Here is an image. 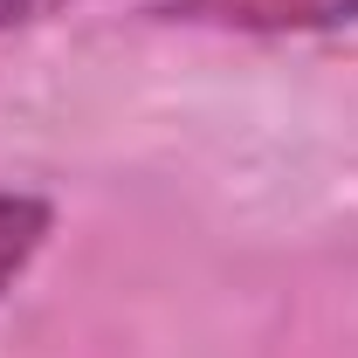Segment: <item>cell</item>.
Wrapping results in <instances>:
<instances>
[{"instance_id":"6da1fadb","label":"cell","mask_w":358,"mask_h":358,"mask_svg":"<svg viewBox=\"0 0 358 358\" xmlns=\"http://www.w3.org/2000/svg\"><path fill=\"white\" fill-rule=\"evenodd\" d=\"M152 14L186 28H227V35H317V28H358V0H145Z\"/></svg>"},{"instance_id":"7a4b0ae2","label":"cell","mask_w":358,"mask_h":358,"mask_svg":"<svg viewBox=\"0 0 358 358\" xmlns=\"http://www.w3.org/2000/svg\"><path fill=\"white\" fill-rule=\"evenodd\" d=\"M48 234H55V207L42 193H0V296L35 268Z\"/></svg>"},{"instance_id":"3957f363","label":"cell","mask_w":358,"mask_h":358,"mask_svg":"<svg viewBox=\"0 0 358 358\" xmlns=\"http://www.w3.org/2000/svg\"><path fill=\"white\" fill-rule=\"evenodd\" d=\"M62 0H0V35L7 28H28V21H42V14H55Z\"/></svg>"}]
</instances>
